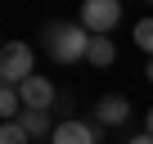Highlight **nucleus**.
<instances>
[{"label": "nucleus", "mask_w": 153, "mask_h": 144, "mask_svg": "<svg viewBox=\"0 0 153 144\" xmlns=\"http://www.w3.org/2000/svg\"><path fill=\"white\" fill-rule=\"evenodd\" d=\"M0 50H5V41H0Z\"/></svg>", "instance_id": "nucleus-16"}, {"label": "nucleus", "mask_w": 153, "mask_h": 144, "mask_svg": "<svg viewBox=\"0 0 153 144\" xmlns=\"http://www.w3.org/2000/svg\"><path fill=\"white\" fill-rule=\"evenodd\" d=\"M23 117V99H18V90H0V122H18Z\"/></svg>", "instance_id": "nucleus-9"}, {"label": "nucleus", "mask_w": 153, "mask_h": 144, "mask_svg": "<svg viewBox=\"0 0 153 144\" xmlns=\"http://www.w3.org/2000/svg\"><path fill=\"white\" fill-rule=\"evenodd\" d=\"M135 45L153 59V18H140V23H135Z\"/></svg>", "instance_id": "nucleus-11"}, {"label": "nucleus", "mask_w": 153, "mask_h": 144, "mask_svg": "<svg viewBox=\"0 0 153 144\" xmlns=\"http://www.w3.org/2000/svg\"><path fill=\"white\" fill-rule=\"evenodd\" d=\"M0 90H5V81H0Z\"/></svg>", "instance_id": "nucleus-15"}, {"label": "nucleus", "mask_w": 153, "mask_h": 144, "mask_svg": "<svg viewBox=\"0 0 153 144\" xmlns=\"http://www.w3.org/2000/svg\"><path fill=\"white\" fill-rule=\"evenodd\" d=\"M131 117V99L126 95H104L99 104H95V122L99 126H122Z\"/></svg>", "instance_id": "nucleus-6"}, {"label": "nucleus", "mask_w": 153, "mask_h": 144, "mask_svg": "<svg viewBox=\"0 0 153 144\" xmlns=\"http://www.w3.org/2000/svg\"><path fill=\"white\" fill-rule=\"evenodd\" d=\"M50 144H99V126H90V122H76V117H68V122H59V126H54Z\"/></svg>", "instance_id": "nucleus-5"}, {"label": "nucleus", "mask_w": 153, "mask_h": 144, "mask_svg": "<svg viewBox=\"0 0 153 144\" xmlns=\"http://www.w3.org/2000/svg\"><path fill=\"white\" fill-rule=\"evenodd\" d=\"M144 135H153V108L144 113Z\"/></svg>", "instance_id": "nucleus-12"}, {"label": "nucleus", "mask_w": 153, "mask_h": 144, "mask_svg": "<svg viewBox=\"0 0 153 144\" xmlns=\"http://www.w3.org/2000/svg\"><path fill=\"white\" fill-rule=\"evenodd\" d=\"M76 23H81L90 36H108V32L122 23V5H117V0H86Z\"/></svg>", "instance_id": "nucleus-3"}, {"label": "nucleus", "mask_w": 153, "mask_h": 144, "mask_svg": "<svg viewBox=\"0 0 153 144\" xmlns=\"http://www.w3.org/2000/svg\"><path fill=\"white\" fill-rule=\"evenodd\" d=\"M32 45H23V41H5V50H0V81H5L9 90H18L27 77H36L32 72Z\"/></svg>", "instance_id": "nucleus-2"}, {"label": "nucleus", "mask_w": 153, "mask_h": 144, "mask_svg": "<svg viewBox=\"0 0 153 144\" xmlns=\"http://www.w3.org/2000/svg\"><path fill=\"white\" fill-rule=\"evenodd\" d=\"M117 59V45L108 41V36H90V54H86V63L90 68H108Z\"/></svg>", "instance_id": "nucleus-7"}, {"label": "nucleus", "mask_w": 153, "mask_h": 144, "mask_svg": "<svg viewBox=\"0 0 153 144\" xmlns=\"http://www.w3.org/2000/svg\"><path fill=\"white\" fill-rule=\"evenodd\" d=\"M45 45L54 63H81L90 54V32L81 23H59V27H45Z\"/></svg>", "instance_id": "nucleus-1"}, {"label": "nucleus", "mask_w": 153, "mask_h": 144, "mask_svg": "<svg viewBox=\"0 0 153 144\" xmlns=\"http://www.w3.org/2000/svg\"><path fill=\"white\" fill-rule=\"evenodd\" d=\"M144 77H149V81H153V59H149V68H144Z\"/></svg>", "instance_id": "nucleus-14"}, {"label": "nucleus", "mask_w": 153, "mask_h": 144, "mask_svg": "<svg viewBox=\"0 0 153 144\" xmlns=\"http://www.w3.org/2000/svg\"><path fill=\"white\" fill-rule=\"evenodd\" d=\"M18 99H23V108H32V113H50L54 108V81L50 77H27L23 86H18Z\"/></svg>", "instance_id": "nucleus-4"}, {"label": "nucleus", "mask_w": 153, "mask_h": 144, "mask_svg": "<svg viewBox=\"0 0 153 144\" xmlns=\"http://www.w3.org/2000/svg\"><path fill=\"white\" fill-rule=\"evenodd\" d=\"M18 122H23V131H27L32 140H36V135H54L50 113H32V108H23V117H18Z\"/></svg>", "instance_id": "nucleus-8"}, {"label": "nucleus", "mask_w": 153, "mask_h": 144, "mask_svg": "<svg viewBox=\"0 0 153 144\" xmlns=\"http://www.w3.org/2000/svg\"><path fill=\"white\" fill-rule=\"evenodd\" d=\"M32 135L23 131V122H0V144H27Z\"/></svg>", "instance_id": "nucleus-10"}, {"label": "nucleus", "mask_w": 153, "mask_h": 144, "mask_svg": "<svg viewBox=\"0 0 153 144\" xmlns=\"http://www.w3.org/2000/svg\"><path fill=\"white\" fill-rule=\"evenodd\" d=\"M131 144H153V135H131Z\"/></svg>", "instance_id": "nucleus-13"}]
</instances>
